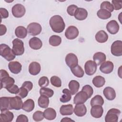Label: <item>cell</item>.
Segmentation results:
<instances>
[{"mask_svg": "<svg viewBox=\"0 0 122 122\" xmlns=\"http://www.w3.org/2000/svg\"><path fill=\"white\" fill-rule=\"evenodd\" d=\"M50 25L53 31L56 33L62 32L65 27V24L62 18L58 15H54L50 20Z\"/></svg>", "mask_w": 122, "mask_h": 122, "instance_id": "1", "label": "cell"}, {"mask_svg": "<svg viewBox=\"0 0 122 122\" xmlns=\"http://www.w3.org/2000/svg\"><path fill=\"white\" fill-rule=\"evenodd\" d=\"M0 89L5 88L7 89L14 84V79L10 77L8 72L5 70H0Z\"/></svg>", "mask_w": 122, "mask_h": 122, "instance_id": "2", "label": "cell"}, {"mask_svg": "<svg viewBox=\"0 0 122 122\" xmlns=\"http://www.w3.org/2000/svg\"><path fill=\"white\" fill-rule=\"evenodd\" d=\"M0 54L8 61H11L15 58L16 55L12 49L6 44H1L0 45Z\"/></svg>", "mask_w": 122, "mask_h": 122, "instance_id": "3", "label": "cell"}, {"mask_svg": "<svg viewBox=\"0 0 122 122\" xmlns=\"http://www.w3.org/2000/svg\"><path fill=\"white\" fill-rule=\"evenodd\" d=\"M12 50L17 56L22 55L24 52L23 42L19 39H15L12 41Z\"/></svg>", "mask_w": 122, "mask_h": 122, "instance_id": "4", "label": "cell"}, {"mask_svg": "<svg viewBox=\"0 0 122 122\" xmlns=\"http://www.w3.org/2000/svg\"><path fill=\"white\" fill-rule=\"evenodd\" d=\"M120 113L121 111L119 109L112 108L108 111L105 117V121L106 122H117Z\"/></svg>", "mask_w": 122, "mask_h": 122, "instance_id": "5", "label": "cell"}, {"mask_svg": "<svg viewBox=\"0 0 122 122\" xmlns=\"http://www.w3.org/2000/svg\"><path fill=\"white\" fill-rule=\"evenodd\" d=\"M10 110H19L22 108L23 102L21 98L18 96L9 97Z\"/></svg>", "mask_w": 122, "mask_h": 122, "instance_id": "6", "label": "cell"}, {"mask_svg": "<svg viewBox=\"0 0 122 122\" xmlns=\"http://www.w3.org/2000/svg\"><path fill=\"white\" fill-rule=\"evenodd\" d=\"M111 51L112 54L115 56L122 55V41L117 40L114 41L112 44Z\"/></svg>", "mask_w": 122, "mask_h": 122, "instance_id": "7", "label": "cell"}, {"mask_svg": "<svg viewBox=\"0 0 122 122\" xmlns=\"http://www.w3.org/2000/svg\"><path fill=\"white\" fill-rule=\"evenodd\" d=\"M27 31L28 33L32 36H36L39 34L41 31V25L37 22H32L27 26Z\"/></svg>", "mask_w": 122, "mask_h": 122, "instance_id": "8", "label": "cell"}, {"mask_svg": "<svg viewBox=\"0 0 122 122\" xmlns=\"http://www.w3.org/2000/svg\"><path fill=\"white\" fill-rule=\"evenodd\" d=\"M13 15L16 18H21L23 17L26 12L25 8L21 4L14 5L11 9Z\"/></svg>", "mask_w": 122, "mask_h": 122, "instance_id": "9", "label": "cell"}, {"mask_svg": "<svg viewBox=\"0 0 122 122\" xmlns=\"http://www.w3.org/2000/svg\"><path fill=\"white\" fill-rule=\"evenodd\" d=\"M97 64L92 60L87 61L84 65L85 72L88 75H93L97 70Z\"/></svg>", "mask_w": 122, "mask_h": 122, "instance_id": "10", "label": "cell"}, {"mask_svg": "<svg viewBox=\"0 0 122 122\" xmlns=\"http://www.w3.org/2000/svg\"><path fill=\"white\" fill-rule=\"evenodd\" d=\"M79 30L74 26H70L67 28L65 32V36L69 40H73L79 35Z\"/></svg>", "mask_w": 122, "mask_h": 122, "instance_id": "11", "label": "cell"}, {"mask_svg": "<svg viewBox=\"0 0 122 122\" xmlns=\"http://www.w3.org/2000/svg\"><path fill=\"white\" fill-rule=\"evenodd\" d=\"M65 62L67 66L70 68L78 65V58L75 54L72 53H70L66 55L65 57Z\"/></svg>", "mask_w": 122, "mask_h": 122, "instance_id": "12", "label": "cell"}, {"mask_svg": "<svg viewBox=\"0 0 122 122\" xmlns=\"http://www.w3.org/2000/svg\"><path fill=\"white\" fill-rule=\"evenodd\" d=\"M113 63L109 61H104L100 65V70L104 74H109L113 70Z\"/></svg>", "mask_w": 122, "mask_h": 122, "instance_id": "13", "label": "cell"}, {"mask_svg": "<svg viewBox=\"0 0 122 122\" xmlns=\"http://www.w3.org/2000/svg\"><path fill=\"white\" fill-rule=\"evenodd\" d=\"M120 29L119 25L115 20H112L108 22L106 25V29L111 34H116Z\"/></svg>", "mask_w": 122, "mask_h": 122, "instance_id": "14", "label": "cell"}, {"mask_svg": "<svg viewBox=\"0 0 122 122\" xmlns=\"http://www.w3.org/2000/svg\"><path fill=\"white\" fill-rule=\"evenodd\" d=\"M89 97L87 94L83 91H81L76 93L74 97L73 102L75 104L84 103L88 99Z\"/></svg>", "mask_w": 122, "mask_h": 122, "instance_id": "15", "label": "cell"}, {"mask_svg": "<svg viewBox=\"0 0 122 122\" xmlns=\"http://www.w3.org/2000/svg\"><path fill=\"white\" fill-rule=\"evenodd\" d=\"M13 113L9 110L1 111L0 114V121L1 122H10L13 120Z\"/></svg>", "mask_w": 122, "mask_h": 122, "instance_id": "16", "label": "cell"}, {"mask_svg": "<svg viewBox=\"0 0 122 122\" xmlns=\"http://www.w3.org/2000/svg\"><path fill=\"white\" fill-rule=\"evenodd\" d=\"M91 115L95 118H99L101 117L103 113V109L101 105H94L92 106L91 109Z\"/></svg>", "mask_w": 122, "mask_h": 122, "instance_id": "17", "label": "cell"}, {"mask_svg": "<svg viewBox=\"0 0 122 122\" xmlns=\"http://www.w3.org/2000/svg\"><path fill=\"white\" fill-rule=\"evenodd\" d=\"M8 67L10 71L14 74H18L21 70L22 65L18 61H10L8 64Z\"/></svg>", "mask_w": 122, "mask_h": 122, "instance_id": "18", "label": "cell"}, {"mask_svg": "<svg viewBox=\"0 0 122 122\" xmlns=\"http://www.w3.org/2000/svg\"><path fill=\"white\" fill-rule=\"evenodd\" d=\"M73 112L77 116L82 117L86 114L87 112V108L83 103L77 104L75 106Z\"/></svg>", "mask_w": 122, "mask_h": 122, "instance_id": "19", "label": "cell"}, {"mask_svg": "<svg viewBox=\"0 0 122 122\" xmlns=\"http://www.w3.org/2000/svg\"><path fill=\"white\" fill-rule=\"evenodd\" d=\"M30 47L33 50H37L41 49L42 46L41 41L36 37L31 38L29 41Z\"/></svg>", "mask_w": 122, "mask_h": 122, "instance_id": "20", "label": "cell"}, {"mask_svg": "<svg viewBox=\"0 0 122 122\" xmlns=\"http://www.w3.org/2000/svg\"><path fill=\"white\" fill-rule=\"evenodd\" d=\"M41 70V65L39 63L33 61L31 62L29 66V71L31 75H36L38 74Z\"/></svg>", "mask_w": 122, "mask_h": 122, "instance_id": "21", "label": "cell"}, {"mask_svg": "<svg viewBox=\"0 0 122 122\" xmlns=\"http://www.w3.org/2000/svg\"><path fill=\"white\" fill-rule=\"evenodd\" d=\"M105 97L109 101L113 100L116 97V92L114 89L111 87L105 88L103 91Z\"/></svg>", "mask_w": 122, "mask_h": 122, "instance_id": "22", "label": "cell"}, {"mask_svg": "<svg viewBox=\"0 0 122 122\" xmlns=\"http://www.w3.org/2000/svg\"><path fill=\"white\" fill-rule=\"evenodd\" d=\"M74 16L75 18L78 20H84L87 17L88 12L84 8H78L75 11Z\"/></svg>", "mask_w": 122, "mask_h": 122, "instance_id": "23", "label": "cell"}, {"mask_svg": "<svg viewBox=\"0 0 122 122\" xmlns=\"http://www.w3.org/2000/svg\"><path fill=\"white\" fill-rule=\"evenodd\" d=\"M60 112L62 115H71L73 112L72 105H62L60 108Z\"/></svg>", "mask_w": 122, "mask_h": 122, "instance_id": "24", "label": "cell"}, {"mask_svg": "<svg viewBox=\"0 0 122 122\" xmlns=\"http://www.w3.org/2000/svg\"><path fill=\"white\" fill-rule=\"evenodd\" d=\"M95 40L99 43H104L108 39V35L103 30H99L97 32L95 36Z\"/></svg>", "mask_w": 122, "mask_h": 122, "instance_id": "25", "label": "cell"}, {"mask_svg": "<svg viewBox=\"0 0 122 122\" xmlns=\"http://www.w3.org/2000/svg\"><path fill=\"white\" fill-rule=\"evenodd\" d=\"M106 57L105 54L102 52H97L94 53L93 56V60L97 65H101L105 61Z\"/></svg>", "mask_w": 122, "mask_h": 122, "instance_id": "26", "label": "cell"}, {"mask_svg": "<svg viewBox=\"0 0 122 122\" xmlns=\"http://www.w3.org/2000/svg\"><path fill=\"white\" fill-rule=\"evenodd\" d=\"M44 118L48 120H54L56 117V112L52 108H48L43 112Z\"/></svg>", "mask_w": 122, "mask_h": 122, "instance_id": "27", "label": "cell"}, {"mask_svg": "<svg viewBox=\"0 0 122 122\" xmlns=\"http://www.w3.org/2000/svg\"><path fill=\"white\" fill-rule=\"evenodd\" d=\"M27 30L22 26L17 27L15 30V35L19 38L24 39L27 35Z\"/></svg>", "mask_w": 122, "mask_h": 122, "instance_id": "28", "label": "cell"}, {"mask_svg": "<svg viewBox=\"0 0 122 122\" xmlns=\"http://www.w3.org/2000/svg\"><path fill=\"white\" fill-rule=\"evenodd\" d=\"M34 107L35 103L33 100L31 99H28L24 102L22 109L25 112H30L34 109Z\"/></svg>", "mask_w": 122, "mask_h": 122, "instance_id": "29", "label": "cell"}, {"mask_svg": "<svg viewBox=\"0 0 122 122\" xmlns=\"http://www.w3.org/2000/svg\"><path fill=\"white\" fill-rule=\"evenodd\" d=\"M68 86L71 94L74 95L79 91L80 88V84L77 81L71 80L70 81Z\"/></svg>", "mask_w": 122, "mask_h": 122, "instance_id": "30", "label": "cell"}, {"mask_svg": "<svg viewBox=\"0 0 122 122\" xmlns=\"http://www.w3.org/2000/svg\"><path fill=\"white\" fill-rule=\"evenodd\" d=\"M0 112L5 110H10L9 97H1L0 98Z\"/></svg>", "mask_w": 122, "mask_h": 122, "instance_id": "31", "label": "cell"}, {"mask_svg": "<svg viewBox=\"0 0 122 122\" xmlns=\"http://www.w3.org/2000/svg\"><path fill=\"white\" fill-rule=\"evenodd\" d=\"M92 82L94 86L97 88H100L104 85L105 80L102 76L100 75L96 76L93 78Z\"/></svg>", "mask_w": 122, "mask_h": 122, "instance_id": "32", "label": "cell"}, {"mask_svg": "<svg viewBox=\"0 0 122 122\" xmlns=\"http://www.w3.org/2000/svg\"><path fill=\"white\" fill-rule=\"evenodd\" d=\"M39 106L41 108H47L49 104V98L44 95H41L38 100Z\"/></svg>", "mask_w": 122, "mask_h": 122, "instance_id": "33", "label": "cell"}, {"mask_svg": "<svg viewBox=\"0 0 122 122\" xmlns=\"http://www.w3.org/2000/svg\"><path fill=\"white\" fill-rule=\"evenodd\" d=\"M63 94L60 100L61 102L65 103L69 102L71 98V93L68 89H64L62 90Z\"/></svg>", "mask_w": 122, "mask_h": 122, "instance_id": "34", "label": "cell"}, {"mask_svg": "<svg viewBox=\"0 0 122 122\" xmlns=\"http://www.w3.org/2000/svg\"><path fill=\"white\" fill-rule=\"evenodd\" d=\"M70 69L74 75L78 78H81L83 76L84 74L83 70L79 65H77L74 67Z\"/></svg>", "mask_w": 122, "mask_h": 122, "instance_id": "35", "label": "cell"}, {"mask_svg": "<svg viewBox=\"0 0 122 122\" xmlns=\"http://www.w3.org/2000/svg\"><path fill=\"white\" fill-rule=\"evenodd\" d=\"M49 44L54 47H56L60 45L61 42V38L58 35H52L49 40Z\"/></svg>", "mask_w": 122, "mask_h": 122, "instance_id": "36", "label": "cell"}, {"mask_svg": "<svg viewBox=\"0 0 122 122\" xmlns=\"http://www.w3.org/2000/svg\"><path fill=\"white\" fill-rule=\"evenodd\" d=\"M104 103V100L103 98L100 95H96L93 97L91 100L90 104L92 106L94 105L102 106Z\"/></svg>", "mask_w": 122, "mask_h": 122, "instance_id": "37", "label": "cell"}, {"mask_svg": "<svg viewBox=\"0 0 122 122\" xmlns=\"http://www.w3.org/2000/svg\"><path fill=\"white\" fill-rule=\"evenodd\" d=\"M97 15L98 18L102 20H107L110 18L112 14L111 12L103 9H100L97 12Z\"/></svg>", "mask_w": 122, "mask_h": 122, "instance_id": "38", "label": "cell"}, {"mask_svg": "<svg viewBox=\"0 0 122 122\" xmlns=\"http://www.w3.org/2000/svg\"><path fill=\"white\" fill-rule=\"evenodd\" d=\"M40 93L41 95H44L49 98L51 97L53 95L54 92L51 89L46 87H43L40 89Z\"/></svg>", "mask_w": 122, "mask_h": 122, "instance_id": "39", "label": "cell"}, {"mask_svg": "<svg viewBox=\"0 0 122 122\" xmlns=\"http://www.w3.org/2000/svg\"><path fill=\"white\" fill-rule=\"evenodd\" d=\"M101 9L105 10L110 12H112L114 10L112 4L110 2L108 1H103L100 6Z\"/></svg>", "mask_w": 122, "mask_h": 122, "instance_id": "40", "label": "cell"}, {"mask_svg": "<svg viewBox=\"0 0 122 122\" xmlns=\"http://www.w3.org/2000/svg\"><path fill=\"white\" fill-rule=\"evenodd\" d=\"M52 85L56 87H60L61 86V79L57 76H53L50 79Z\"/></svg>", "mask_w": 122, "mask_h": 122, "instance_id": "41", "label": "cell"}, {"mask_svg": "<svg viewBox=\"0 0 122 122\" xmlns=\"http://www.w3.org/2000/svg\"><path fill=\"white\" fill-rule=\"evenodd\" d=\"M44 114L43 112L40 111H37L35 112L32 116V118L34 121L36 122H39L42 121L44 119Z\"/></svg>", "mask_w": 122, "mask_h": 122, "instance_id": "42", "label": "cell"}, {"mask_svg": "<svg viewBox=\"0 0 122 122\" xmlns=\"http://www.w3.org/2000/svg\"><path fill=\"white\" fill-rule=\"evenodd\" d=\"M38 84L41 88L46 87L49 85V81L48 78L46 76H42L40 78Z\"/></svg>", "mask_w": 122, "mask_h": 122, "instance_id": "43", "label": "cell"}, {"mask_svg": "<svg viewBox=\"0 0 122 122\" xmlns=\"http://www.w3.org/2000/svg\"><path fill=\"white\" fill-rule=\"evenodd\" d=\"M81 91L84 92L87 94L89 98L91 97L93 93V88L90 85H86L82 87Z\"/></svg>", "mask_w": 122, "mask_h": 122, "instance_id": "44", "label": "cell"}, {"mask_svg": "<svg viewBox=\"0 0 122 122\" xmlns=\"http://www.w3.org/2000/svg\"><path fill=\"white\" fill-rule=\"evenodd\" d=\"M28 92L29 91L27 89L21 86L20 88L19 92L17 94V96L20 97L21 98H24L28 95Z\"/></svg>", "mask_w": 122, "mask_h": 122, "instance_id": "45", "label": "cell"}, {"mask_svg": "<svg viewBox=\"0 0 122 122\" xmlns=\"http://www.w3.org/2000/svg\"><path fill=\"white\" fill-rule=\"evenodd\" d=\"M78 8V7L74 4L71 5L69 6L67 9V12L69 15L70 16H74V13L75 12V11Z\"/></svg>", "mask_w": 122, "mask_h": 122, "instance_id": "46", "label": "cell"}, {"mask_svg": "<svg viewBox=\"0 0 122 122\" xmlns=\"http://www.w3.org/2000/svg\"><path fill=\"white\" fill-rule=\"evenodd\" d=\"M20 88L18 87V86L16 84H13L10 87L8 88L7 90L10 93L12 94H17L19 92Z\"/></svg>", "mask_w": 122, "mask_h": 122, "instance_id": "47", "label": "cell"}, {"mask_svg": "<svg viewBox=\"0 0 122 122\" xmlns=\"http://www.w3.org/2000/svg\"><path fill=\"white\" fill-rule=\"evenodd\" d=\"M112 5L113 7V9L115 10H119L122 9V3L121 0L116 1V0H112Z\"/></svg>", "mask_w": 122, "mask_h": 122, "instance_id": "48", "label": "cell"}, {"mask_svg": "<svg viewBox=\"0 0 122 122\" xmlns=\"http://www.w3.org/2000/svg\"><path fill=\"white\" fill-rule=\"evenodd\" d=\"M21 86L27 89L28 91L30 92L33 88V83L30 81H25L23 83Z\"/></svg>", "mask_w": 122, "mask_h": 122, "instance_id": "49", "label": "cell"}, {"mask_svg": "<svg viewBox=\"0 0 122 122\" xmlns=\"http://www.w3.org/2000/svg\"><path fill=\"white\" fill-rule=\"evenodd\" d=\"M0 13L1 16V19H6L9 17V12L5 8H0Z\"/></svg>", "mask_w": 122, "mask_h": 122, "instance_id": "50", "label": "cell"}, {"mask_svg": "<svg viewBox=\"0 0 122 122\" xmlns=\"http://www.w3.org/2000/svg\"><path fill=\"white\" fill-rule=\"evenodd\" d=\"M29 120L28 117L23 114L19 115L16 120V122H28Z\"/></svg>", "mask_w": 122, "mask_h": 122, "instance_id": "51", "label": "cell"}, {"mask_svg": "<svg viewBox=\"0 0 122 122\" xmlns=\"http://www.w3.org/2000/svg\"><path fill=\"white\" fill-rule=\"evenodd\" d=\"M0 35L2 36L4 35L6 31H7V28L3 24H0Z\"/></svg>", "mask_w": 122, "mask_h": 122, "instance_id": "52", "label": "cell"}, {"mask_svg": "<svg viewBox=\"0 0 122 122\" xmlns=\"http://www.w3.org/2000/svg\"><path fill=\"white\" fill-rule=\"evenodd\" d=\"M61 122H74V121L71 120V118L68 117H65L63 118L61 120Z\"/></svg>", "mask_w": 122, "mask_h": 122, "instance_id": "53", "label": "cell"}]
</instances>
